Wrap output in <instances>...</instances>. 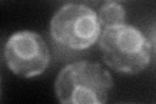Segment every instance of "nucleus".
<instances>
[{
  "label": "nucleus",
  "instance_id": "f257e3e1",
  "mask_svg": "<svg viewBox=\"0 0 156 104\" xmlns=\"http://www.w3.org/2000/svg\"><path fill=\"white\" fill-rule=\"evenodd\" d=\"M99 47L104 63L124 74H138L150 65L151 43L138 27L119 23L104 27Z\"/></svg>",
  "mask_w": 156,
  "mask_h": 104
},
{
  "label": "nucleus",
  "instance_id": "f03ea898",
  "mask_svg": "<svg viewBox=\"0 0 156 104\" xmlns=\"http://www.w3.org/2000/svg\"><path fill=\"white\" fill-rule=\"evenodd\" d=\"M113 87L111 74L98 63L77 61L58 73L55 92L62 104H103Z\"/></svg>",
  "mask_w": 156,
  "mask_h": 104
},
{
  "label": "nucleus",
  "instance_id": "7ed1b4c3",
  "mask_svg": "<svg viewBox=\"0 0 156 104\" xmlns=\"http://www.w3.org/2000/svg\"><path fill=\"white\" fill-rule=\"evenodd\" d=\"M53 41L69 49H86L91 47L101 34L99 16L90 7L68 3L53 14L50 23Z\"/></svg>",
  "mask_w": 156,
  "mask_h": 104
},
{
  "label": "nucleus",
  "instance_id": "20e7f679",
  "mask_svg": "<svg viewBox=\"0 0 156 104\" xmlns=\"http://www.w3.org/2000/svg\"><path fill=\"white\" fill-rule=\"evenodd\" d=\"M4 59L8 69L16 76L33 78L48 68L51 53L42 35L22 30L8 38L4 46Z\"/></svg>",
  "mask_w": 156,
  "mask_h": 104
},
{
  "label": "nucleus",
  "instance_id": "39448f33",
  "mask_svg": "<svg viewBox=\"0 0 156 104\" xmlns=\"http://www.w3.org/2000/svg\"><path fill=\"white\" fill-rule=\"evenodd\" d=\"M98 16H99L101 26L108 27L113 26V25L124 23L126 18V12L121 4L116 2H108L100 7Z\"/></svg>",
  "mask_w": 156,
  "mask_h": 104
},
{
  "label": "nucleus",
  "instance_id": "423d86ee",
  "mask_svg": "<svg viewBox=\"0 0 156 104\" xmlns=\"http://www.w3.org/2000/svg\"><path fill=\"white\" fill-rule=\"evenodd\" d=\"M109 2H124V0H109Z\"/></svg>",
  "mask_w": 156,
  "mask_h": 104
}]
</instances>
